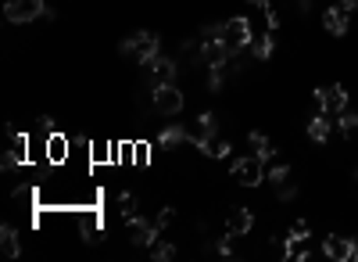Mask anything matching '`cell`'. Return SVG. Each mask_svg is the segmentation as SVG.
Listing matches in <instances>:
<instances>
[{
	"label": "cell",
	"mask_w": 358,
	"mask_h": 262,
	"mask_svg": "<svg viewBox=\"0 0 358 262\" xmlns=\"http://www.w3.org/2000/svg\"><path fill=\"white\" fill-rule=\"evenodd\" d=\"M126 58H136L140 65H147L151 58H158V36L154 33H133L122 40V47H118Z\"/></svg>",
	"instance_id": "1"
},
{
	"label": "cell",
	"mask_w": 358,
	"mask_h": 262,
	"mask_svg": "<svg viewBox=\"0 0 358 262\" xmlns=\"http://www.w3.org/2000/svg\"><path fill=\"white\" fill-rule=\"evenodd\" d=\"M233 180H237L240 187H258V183L266 180V158H261V155L237 158V162H233Z\"/></svg>",
	"instance_id": "2"
},
{
	"label": "cell",
	"mask_w": 358,
	"mask_h": 262,
	"mask_svg": "<svg viewBox=\"0 0 358 262\" xmlns=\"http://www.w3.org/2000/svg\"><path fill=\"white\" fill-rule=\"evenodd\" d=\"M40 14H47L43 0H8L4 4V19L11 25H25V22H36Z\"/></svg>",
	"instance_id": "3"
},
{
	"label": "cell",
	"mask_w": 358,
	"mask_h": 262,
	"mask_svg": "<svg viewBox=\"0 0 358 262\" xmlns=\"http://www.w3.org/2000/svg\"><path fill=\"white\" fill-rule=\"evenodd\" d=\"M316 101H319V108H322L326 115H344L348 112V86H340V83L319 86L316 90Z\"/></svg>",
	"instance_id": "4"
},
{
	"label": "cell",
	"mask_w": 358,
	"mask_h": 262,
	"mask_svg": "<svg viewBox=\"0 0 358 262\" xmlns=\"http://www.w3.org/2000/svg\"><path fill=\"white\" fill-rule=\"evenodd\" d=\"M222 40L229 43L233 51H247V47H251V40H255L251 22H247V19H229V22H222Z\"/></svg>",
	"instance_id": "5"
},
{
	"label": "cell",
	"mask_w": 358,
	"mask_h": 262,
	"mask_svg": "<svg viewBox=\"0 0 358 262\" xmlns=\"http://www.w3.org/2000/svg\"><path fill=\"white\" fill-rule=\"evenodd\" d=\"M154 108H158L162 115H179L183 112V90L176 83L154 86Z\"/></svg>",
	"instance_id": "6"
},
{
	"label": "cell",
	"mask_w": 358,
	"mask_h": 262,
	"mask_svg": "<svg viewBox=\"0 0 358 262\" xmlns=\"http://www.w3.org/2000/svg\"><path fill=\"white\" fill-rule=\"evenodd\" d=\"M126 226H129V241L136 244V248H151L154 241H158V230H162V223L158 219H140V215H133V219H126Z\"/></svg>",
	"instance_id": "7"
},
{
	"label": "cell",
	"mask_w": 358,
	"mask_h": 262,
	"mask_svg": "<svg viewBox=\"0 0 358 262\" xmlns=\"http://www.w3.org/2000/svg\"><path fill=\"white\" fill-rule=\"evenodd\" d=\"M322 25H326V33H330V36H344L348 25H351V11L340 8V4H330L322 11Z\"/></svg>",
	"instance_id": "8"
},
{
	"label": "cell",
	"mask_w": 358,
	"mask_h": 262,
	"mask_svg": "<svg viewBox=\"0 0 358 262\" xmlns=\"http://www.w3.org/2000/svg\"><path fill=\"white\" fill-rule=\"evenodd\" d=\"M229 58H233V47L226 40H205L201 43V61L212 69V65H229Z\"/></svg>",
	"instance_id": "9"
},
{
	"label": "cell",
	"mask_w": 358,
	"mask_h": 262,
	"mask_svg": "<svg viewBox=\"0 0 358 262\" xmlns=\"http://www.w3.org/2000/svg\"><path fill=\"white\" fill-rule=\"evenodd\" d=\"M68 151H72V141L65 133H51L47 136V144H43V155L51 165H65L68 162Z\"/></svg>",
	"instance_id": "10"
},
{
	"label": "cell",
	"mask_w": 358,
	"mask_h": 262,
	"mask_svg": "<svg viewBox=\"0 0 358 262\" xmlns=\"http://www.w3.org/2000/svg\"><path fill=\"white\" fill-rule=\"evenodd\" d=\"M147 69H151V83L154 86H162V83H172L176 80V72H179V65H176V58H151L147 61Z\"/></svg>",
	"instance_id": "11"
},
{
	"label": "cell",
	"mask_w": 358,
	"mask_h": 262,
	"mask_svg": "<svg viewBox=\"0 0 358 262\" xmlns=\"http://www.w3.org/2000/svg\"><path fill=\"white\" fill-rule=\"evenodd\" d=\"M251 226H255V215H251V209H244V205H237L226 215V234H233V237L251 234Z\"/></svg>",
	"instance_id": "12"
},
{
	"label": "cell",
	"mask_w": 358,
	"mask_h": 262,
	"mask_svg": "<svg viewBox=\"0 0 358 262\" xmlns=\"http://www.w3.org/2000/svg\"><path fill=\"white\" fill-rule=\"evenodd\" d=\"M322 252H326V259H333V262H348L351 259V237L330 234L322 241Z\"/></svg>",
	"instance_id": "13"
},
{
	"label": "cell",
	"mask_w": 358,
	"mask_h": 262,
	"mask_svg": "<svg viewBox=\"0 0 358 262\" xmlns=\"http://www.w3.org/2000/svg\"><path fill=\"white\" fill-rule=\"evenodd\" d=\"M212 133H219V119H215V112H205L194 126H190V141L201 144V141H208Z\"/></svg>",
	"instance_id": "14"
},
{
	"label": "cell",
	"mask_w": 358,
	"mask_h": 262,
	"mask_svg": "<svg viewBox=\"0 0 358 262\" xmlns=\"http://www.w3.org/2000/svg\"><path fill=\"white\" fill-rule=\"evenodd\" d=\"M197 147H201V151H205V155H208V158H226V155H229V151H233V144H229V141H226V136H222V130H219V133H212V136H208V141H201Z\"/></svg>",
	"instance_id": "15"
},
{
	"label": "cell",
	"mask_w": 358,
	"mask_h": 262,
	"mask_svg": "<svg viewBox=\"0 0 358 262\" xmlns=\"http://www.w3.org/2000/svg\"><path fill=\"white\" fill-rule=\"evenodd\" d=\"M0 248H4L8 259H18L22 255V244H18V230H14L11 223L0 226Z\"/></svg>",
	"instance_id": "16"
},
{
	"label": "cell",
	"mask_w": 358,
	"mask_h": 262,
	"mask_svg": "<svg viewBox=\"0 0 358 262\" xmlns=\"http://www.w3.org/2000/svg\"><path fill=\"white\" fill-rule=\"evenodd\" d=\"M158 144H165V147L190 144V126H165V130L158 133Z\"/></svg>",
	"instance_id": "17"
},
{
	"label": "cell",
	"mask_w": 358,
	"mask_h": 262,
	"mask_svg": "<svg viewBox=\"0 0 358 262\" xmlns=\"http://www.w3.org/2000/svg\"><path fill=\"white\" fill-rule=\"evenodd\" d=\"M330 133H333V126H330V119H326V112L308 122V136H312L316 144H326V141H330Z\"/></svg>",
	"instance_id": "18"
},
{
	"label": "cell",
	"mask_w": 358,
	"mask_h": 262,
	"mask_svg": "<svg viewBox=\"0 0 358 262\" xmlns=\"http://www.w3.org/2000/svg\"><path fill=\"white\" fill-rule=\"evenodd\" d=\"M247 141H251L255 155H261V158H266V162H272V158H276V147L269 144V136L261 133V130H251V133H247Z\"/></svg>",
	"instance_id": "19"
},
{
	"label": "cell",
	"mask_w": 358,
	"mask_h": 262,
	"mask_svg": "<svg viewBox=\"0 0 358 262\" xmlns=\"http://www.w3.org/2000/svg\"><path fill=\"white\" fill-rule=\"evenodd\" d=\"M272 47H276V43H272V29H269V33H261V36H255L251 40V47H247V51H251L258 61H266L269 54H272Z\"/></svg>",
	"instance_id": "20"
},
{
	"label": "cell",
	"mask_w": 358,
	"mask_h": 262,
	"mask_svg": "<svg viewBox=\"0 0 358 262\" xmlns=\"http://www.w3.org/2000/svg\"><path fill=\"white\" fill-rule=\"evenodd\" d=\"M79 230H83L86 241L101 230V219H97V212H93V209H79Z\"/></svg>",
	"instance_id": "21"
},
{
	"label": "cell",
	"mask_w": 358,
	"mask_h": 262,
	"mask_svg": "<svg viewBox=\"0 0 358 262\" xmlns=\"http://www.w3.org/2000/svg\"><path fill=\"white\" fill-rule=\"evenodd\" d=\"M151 259H154V262H168V259H176V244H168V241H154V244H151Z\"/></svg>",
	"instance_id": "22"
},
{
	"label": "cell",
	"mask_w": 358,
	"mask_h": 262,
	"mask_svg": "<svg viewBox=\"0 0 358 262\" xmlns=\"http://www.w3.org/2000/svg\"><path fill=\"white\" fill-rule=\"evenodd\" d=\"M266 176H269V180L276 183V187H279L283 180H290V169H287L283 162H276V158H272V162H266Z\"/></svg>",
	"instance_id": "23"
},
{
	"label": "cell",
	"mask_w": 358,
	"mask_h": 262,
	"mask_svg": "<svg viewBox=\"0 0 358 262\" xmlns=\"http://www.w3.org/2000/svg\"><path fill=\"white\" fill-rule=\"evenodd\" d=\"M129 165H136V169H147V165H151V144H147V141H136L133 162H129Z\"/></svg>",
	"instance_id": "24"
},
{
	"label": "cell",
	"mask_w": 358,
	"mask_h": 262,
	"mask_svg": "<svg viewBox=\"0 0 358 262\" xmlns=\"http://www.w3.org/2000/svg\"><path fill=\"white\" fill-rule=\"evenodd\" d=\"M337 130L344 133V136H358V115H355V112L337 115Z\"/></svg>",
	"instance_id": "25"
},
{
	"label": "cell",
	"mask_w": 358,
	"mask_h": 262,
	"mask_svg": "<svg viewBox=\"0 0 358 262\" xmlns=\"http://www.w3.org/2000/svg\"><path fill=\"white\" fill-rule=\"evenodd\" d=\"M118 209H122V219H133V215L140 212V202H136V194H129V191H126V194L118 198Z\"/></svg>",
	"instance_id": "26"
},
{
	"label": "cell",
	"mask_w": 358,
	"mask_h": 262,
	"mask_svg": "<svg viewBox=\"0 0 358 262\" xmlns=\"http://www.w3.org/2000/svg\"><path fill=\"white\" fill-rule=\"evenodd\" d=\"M97 205H101V191H97V187H90V191L79 198V209H97Z\"/></svg>",
	"instance_id": "27"
},
{
	"label": "cell",
	"mask_w": 358,
	"mask_h": 262,
	"mask_svg": "<svg viewBox=\"0 0 358 262\" xmlns=\"http://www.w3.org/2000/svg\"><path fill=\"white\" fill-rule=\"evenodd\" d=\"M279 202H294V198H298V187H294V183L290 180H283V183H279Z\"/></svg>",
	"instance_id": "28"
},
{
	"label": "cell",
	"mask_w": 358,
	"mask_h": 262,
	"mask_svg": "<svg viewBox=\"0 0 358 262\" xmlns=\"http://www.w3.org/2000/svg\"><path fill=\"white\" fill-rule=\"evenodd\" d=\"M18 165H22V158L14 155V151H8V155L0 158V169H4V173H14V169H18Z\"/></svg>",
	"instance_id": "29"
},
{
	"label": "cell",
	"mask_w": 358,
	"mask_h": 262,
	"mask_svg": "<svg viewBox=\"0 0 358 262\" xmlns=\"http://www.w3.org/2000/svg\"><path fill=\"white\" fill-rule=\"evenodd\" d=\"M308 234H312V226H308L305 219H294V226H290L287 237H308Z\"/></svg>",
	"instance_id": "30"
},
{
	"label": "cell",
	"mask_w": 358,
	"mask_h": 262,
	"mask_svg": "<svg viewBox=\"0 0 358 262\" xmlns=\"http://www.w3.org/2000/svg\"><path fill=\"white\" fill-rule=\"evenodd\" d=\"M205 40H222V25L219 22H212V25H205V33H201Z\"/></svg>",
	"instance_id": "31"
},
{
	"label": "cell",
	"mask_w": 358,
	"mask_h": 262,
	"mask_svg": "<svg viewBox=\"0 0 358 262\" xmlns=\"http://www.w3.org/2000/svg\"><path fill=\"white\" fill-rule=\"evenodd\" d=\"M261 11H266V22H269V29L276 33V29H279V14H276V8H272V4H266Z\"/></svg>",
	"instance_id": "32"
},
{
	"label": "cell",
	"mask_w": 358,
	"mask_h": 262,
	"mask_svg": "<svg viewBox=\"0 0 358 262\" xmlns=\"http://www.w3.org/2000/svg\"><path fill=\"white\" fill-rule=\"evenodd\" d=\"M36 126H40V133H43V136L57 133V130H54V119H47V115H40V119H36Z\"/></svg>",
	"instance_id": "33"
},
{
	"label": "cell",
	"mask_w": 358,
	"mask_h": 262,
	"mask_svg": "<svg viewBox=\"0 0 358 262\" xmlns=\"http://www.w3.org/2000/svg\"><path fill=\"white\" fill-rule=\"evenodd\" d=\"M172 219H176V209H172V205H165V209L158 212V223H162V226H168Z\"/></svg>",
	"instance_id": "34"
},
{
	"label": "cell",
	"mask_w": 358,
	"mask_h": 262,
	"mask_svg": "<svg viewBox=\"0 0 358 262\" xmlns=\"http://www.w3.org/2000/svg\"><path fill=\"white\" fill-rule=\"evenodd\" d=\"M337 4H340V8H348V11H355V8H358V0H337Z\"/></svg>",
	"instance_id": "35"
},
{
	"label": "cell",
	"mask_w": 358,
	"mask_h": 262,
	"mask_svg": "<svg viewBox=\"0 0 358 262\" xmlns=\"http://www.w3.org/2000/svg\"><path fill=\"white\" fill-rule=\"evenodd\" d=\"M351 259H358V237H351Z\"/></svg>",
	"instance_id": "36"
},
{
	"label": "cell",
	"mask_w": 358,
	"mask_h": 262,
	"mask_svg": "<svg viewBox=\"0 0 358 262\" xmlns=\"http://www.w3.org/2000/svg\"><path fill=\"white\" fill-rule=\"evenodd\" d=\"M298 8H301V11L308 14V8H312V0H298Z\"/></svg>",
	"instance_id": "37"
},
{
	"label": "cell",
	"mask_w": 358,
	"mask_h": 262,
	"mask_svg": "<svg viewBox=\"0 0 358 262\" xmlns=\"http://www.w3.org/2000/svg\"><path fill=\"white\" fill-rule=\"evenodd\" d=\"M247 4H255V8H266V4H272V0H247Z\"/></svg>",
	"instance_id": "38"
}]
</instances>
